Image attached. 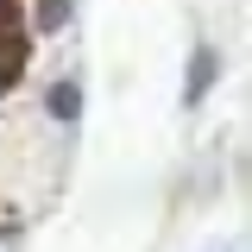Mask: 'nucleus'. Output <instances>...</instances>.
I'll list each match as a JSON object with an SVG mask.
<instances>
[{"label":"nucleus","instance_id":"f257e3e1","mask_svg":"<svg viewBox=\"0 0 252 252\" xmlns=\"http://www.w3.org/2000/svg\"><path fill=\"white\" fill-rule=\"evenodd\" d=\"M215 76H220L215 51H208V44H195V51H189V69H183V107H202L208 89H215Z\"/></svg>","mask_w":252,"mask_h":252},{"label":"nucleus","instance_id":"f03ea898","mask_svg":"<svg viewBox=\"0 0 252 252\" xmlns=\"http://www.w3.org/2000/svg\"><path fill=\"white\" fill-rule=\"evenodd\" d=\"M26 57H32V38H26V32H6V38H0V94H13V89H19Z\"/></svg>","mask_w":252,"mask_h":252},{"label":"nucleus","instance_id":"7ed1b4c3","mask_svg":"<svg viewBox=\"0 0 252 252\" xmlns=\"http://www.w3.org/2000/svg\"><path fill=\"white\" fill-rule=\"evenodd\" d=\"M44 107H51V120H57V126H76V120H82V82H76V76H63V82H51V94H44Z\"/></svg>","mask_w":252,"mask_h":252},{"label":"nucleus","instance_id":"20e7f679","mask_svg":"<svg viewBox=\"0 0 252 252\" xmlns=\"http://www.w3.org/2000/svg\"><path fill=\"white\" fill-rule=\"evenodd\" d=\"M69 26V0H38V26L32 32H63Z\"/></svg>","mask_w":252,"mask_h":252},{"label":"nucleus","instance_id":"39448f33","mask_svg":"<svg viewBox=\"0 0 252 252\" xmlns=\"http://www.w3.org/2000/svg\"><path fill=\"white\" fill-rule=\"evenodd\" d=\"M19 32V0H0V38Z\"/></svg>","mask_w":252,"mask_h":252}]
</instances>
